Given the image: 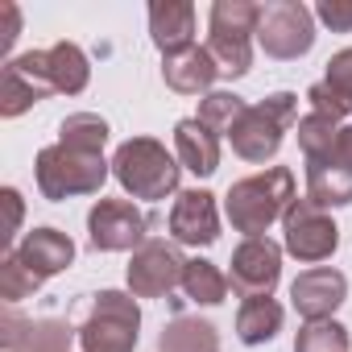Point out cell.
I'll return each mask as SVG.
<instances>
[{"instance_id": "cell-1", "label": "cell", "mask_w": 352, "mask_h": 352, "mask_svg": "<svg viewBox=\"0 0 352 352\" xmlns=\"http://www.w3.org/2000/svg\"><path fill=\"white\" fill-rule=\"evenodd\" d=\"M294 199H298L294 174L286 166H265L261 174H249V179L228 187L224 212H228V224L236 232H245V241H249V236H265V228L274 220H282Z\"/></svg>"}, {"instance_id": "cell-2", "label": "cell", "mask_w": 352, "mask_h": 352, "mask_svg": "<svg viewBox=\"0 0 352 352\" xmlns=\"http://www.w3.org/2000/svg\"><path fill=\"white\" fill-rule=\"evenodd\" d=\"M112 174L116 183L133 195V199H166L179 191V157H174L157 137H129L116 153H112Z\"/></svg>"}, {"instance_id": "cell-3", "label": "cell", "mask_w": 352, "mask_h": 352, "mask_svg": "<svg viewBox=\"0 0 352 352\" xmlns=\"http://www.w3.org/2000/svg\"><path fill=\"white\" fill-rule=\"evenodd\" d=\"M112 162H104V153H87V149H71L63 141L46 145L34 162V179L42 199L63 204L75 195H100V187L108 183Z\"/></svg>"}, {"instance_id": "cell-4", "label": "cell", "mask_w": 352, "mask_h": 352, "mask_svg": "<svg viewBox=\"0 0 352 352\" xmlns=\"http://www.w3.org/2000/svg\"><path fill=\"white\" fill-rule=\"evenodd\" d=\"M257 13L253 0H216L208 17V54L220 79H245L253 71V42H257Z\"/></svg>"}, {"instance_id": "cell-5", "label": "cell", "mask_w": 352, "mask_h": 352, "mask_svg": "<svg viewBox=\"0 0 352 352\" xmlns=\"http://www.w3.org/2000/svg\"><path fill=\"white\" fill-rule=\"evenodd\" d=\"M294 124H298V96L294 91H274V96L249 104L228 137H232V149L245 162L265 166L270 157H278V149H282V141Z\"/></svg>"}, {"instance_id": "cell-6", "label": "cell", "mask_w": 352, "mask_h": 352, "mask_svg": "<svg viewBox=\"0 0 352 352\" xmlns=\"http://www.w3.org/2000/svg\"><path fill=\"white\" fill-rule=\"evenodd\" d=\"M141 331V307L124 290H100L83 307L79 348L83 352H133Z\"/></svg>"}, {"instance_id": "cell-7", "label": "cell", "mask_w": 352, "mask_h": 352, "mask_svg": "<svg viewBox=\"0 0 352 352\" xmlns=\"http://www.w3.org/2000/svg\"><path fill=\"white\" fill-rule=\"evenodd\" d=\"M257 46L282 63L302 58L315 46V9L302 0H265L257 13Z\"/></svg>"}, {"instance_id": "cell-8", "label": "cell", "mask_w": 352, "mask_h": 352, "mask_svg": "<svg viewBox=\"0 0 352 352\" xmlns=\"http://www.w3.org/2000/svg\"><path fill=\"white\" fill-rule=\"evenodd\" d=\"M183 274H187V257L179 253L174 241H162V236H149L133 257H129V294L133 298H166L170 290L183 286Z\"/></svg>"}, {"instance_id": "cell-9", "label": "cell", "mask_w": 352, "mask_h": 352, "mask_svg": "<svg viewBox=\"0 0 352 352\" xmlns=\"http://www.w3.org/2000/svg\"><path fill=\"white\" fill-rule=\"evenodd\" d=\"M87 241L100 253H137L149 241V216L129 199H96L87 212Z\"/></svg>"}, {"instance_id": "cell-10", "label": "cell", "mask_w": 352, "mask_h": 352, "mask_svg": "<svg viewBox=\"0 0 352 352\" xmlns=\"http://www.w3.org/2000/svg\"><path fill=\"white\" fill-rule=\"evenodd\" d=\"M282 232H286L282 249H286L290 257L307 261V265L327 261V257L340 249V228H336V220H331L319 204H311V199H294V204L286 208Z\"/></svg>"}, {"instance_id": "cell-11", "label": "cell", "mask_w": 352, "mask_h": 352, "mask_svg": "<svg viewBox=\"0 0 352 352\" xmlns=\"http://www.w3.org/2000/svg\"><path fill=\"white\" fill-rule=\"evenodd\" d=\"M282 278V245L270 236H249L236 245L228 261V286L241 298H274V286Z\"/></svg>"}, {"instance_id": "cell-12", "label": "cell", "mask_w": 352, "mask_h": 352, "mask_svg": "<svg viewBox=\"0 0 352 352\" xmlns=\"http://www.w3.org/2000/svg\"><path fill=\"white\" fill-rule=\"evenodd\" d=\"M58 96L54 83H50V67H46V50H30L13 63H5L0 71V116H21L30 112L34 104Z\"/></svg>"}, {"instance_id": "cell-13", "label": "cell", "mask_w": 352, "mask_h": 352, "mask_svg": "<svg viewBox=\"0 0 352 352\" xmlns=\"http://www.w3.org/2000/svg\"><path fill=\"white\" fill-rule=\"evenodd\" d=\"M174 245H191V249H208L220 241V212H216V195L204 191V187H191V191H179L174 195V208H170V220H166Z\"/></svg>"}, {"instance_id": "cell-14", "label": "cell", "mask_w": 352, "mask_h": 352, "mask_svg": "<svg viewBox=\"0 0 352 352\" xmlns=\"http://www.w3.org/2000/svg\"><path fill=\"white\" fill-rule=\"evenodd\" d=\"M79 327L71 319H25L13 307L0 315V344L5 352H71Z\"/></svg>"}, {"instance_id": "cell-15", "label": "cell", "mask_w": 352, "mask_h": 352, "mask_svg": "<svg viewBox=\"0 0 352 352\" xmlns=\"http://www.w3.org/2000/svg\"><path fill=\"white\" fill-rule=\"evenodd\" d=\"M348 298V278L331 265H315V270H302L294 282H290V302L294 311L315 323V319H331V311Z\"/></svg>"}, {"instance_id": "cell-16", "label": "cell", "mask_w": 352, "mask_h": 352, "mask_svg": "<svg viewBox=\"0 0 352 352\" xmlns=\"http://www.w3.org/2000/svg\"><path fill=\"white\" fill-rule=\"evenodd\" d=\"M149 38L162 58L183 54L195 46V5L187 0H153L149 5Z\"/></svg>"}, {"instance_id": "cell-17", "label": "cell", "mask_w": 352, "mask_h": 352, "mask_svg": "<svg viewBox=\"0 0 352 352\" xmlns=\"http://www.w3.org/2000/svg\"><path fill=\"white\" fill-rule=\"evenodd\" d=\"M174 157H179L183 170L208 179V174L220 170V137L199 116H187V120L174 124Z\"/></svg>"}, {"instance_id": "cell-18", "label": "cell", "mask_w": 352, "mask_h": 352, "mask_svg": "<svg viewBox=\"0 0 352 352\" xmlns=\"http://www.w3.org/2000/svg\"><path fill=\"white\" fill-rule=\"evenodd\" d=\"M13 253L46 282V278L63 274V270L75 261V241H71L67 232H58V228H34V232H25V241H21Z\"/></svg>"}, {"instance_id": "cell-19", "label": "cell", "mask_w": 352, "mask_h": 352, "mask_svg": "<svg viewBox=\"0 0 352 352\" xmlns=\"http://www.w3.org/2000/svg\"><path fill=\"white\" fill-rule=\"evenodd\" d=\"M162 79H166L170 91H179V96H208L212 83L220 79V71H216L208 46H191L183 54L162 58Z\"/></svg>"}, {"instance_id": "cell-20", "label": "cell", "mask_w": 352, "mask_h": 352, "mask_svg": "<svg viewBox=\"0 0 352 352\" xmlns=\"http://www.w3.org/2000/svg\"><path fill=\"white\" fill-rule=\"evenodd\" d=\"M307 199L327 208H344L352 204V170L340 166L331 153L323 157H307Z\"/></svg>"}, {"instance_id": "cell-21", "label": "cell", "mask_w": 352, "mask_h": 352, "mask_svg": "<svg viewBox=\"0 0 352 352\" xmlns=\"http://www.w3.org/2000/svg\"><path fill=\"white\" fill-rule=\"evenodd\" d=\"M157 352H220V331L199 315H174L157 336Z\"/></svg>"}, {"instance_id": "cell-22", "label": "cell", "mask_w": 352, "mask_h": 352, "mask_svg": "<svg viewBox=\"0 0 352 352\" xmlns=\"http://www.w3.org/2000/svg\"><path fill=\"white\" fill-rule=\"evenodd\" d=\"M46 67H50V83L58 96H79L91 79V63L75 42H54L46 50Z\"/></svg>"}, {"instance_id": "cell-23", "label": "cell", "mask_w": 352, "mask_h": 352, "mask_svg": "<svg viewBox=\"0 0 352 352\" xmlns=\"http://www.w3.org/2000/svg\"><path fill=\"white\" fill-rule=\"evenodd\" d=\"M278 331H282V307L274 298H245L241 302V311H236V336H241V344L257 348V344H270Z\"/></svg>"}, {"instance_id": "cell-24", "label": "cell", "mask_w": 352, "mask_h": 352, "mask_svg": "<svg viewBox=\"0 0 352 352\" xmlns=\"http://www.w3.org/2000/svg\"><path fill=\"white\" fill-rule=\"evenodd\" d=\"M183 294L199 307H220L228 298V278L220 274L216 261L208 257H191L187 261V274H183Z\"/></svg>"}, {"instance_id": "cell-25", "label": "cell", "mask_w": 352, "mask_h": 352, "mask_svg": "<svg viewBox=\"0 0 352 352\" xmlns=\"http://www.w3.org/2000/svg\"><path fill=\"white\" fill-rule=\"evenodd\" d=\"M58 141L71 149H87V153H104L108 145V120L96 112H71L58 124Z\"/></svg>"}, {"instance_id": "cell-26", "label": "cell", "mask_w": 352, "mask_h": 352, "mask_svg": "<svg viewBox=\"0 0 352 352\" xmlns=\"http://www.w3.org/2000/svg\"><path fill=\"white\" fill-rule=\"evenodd\" d=\"M38 286H42V278L9 249L5 257H0V298H5L9 307L13 302H21V298H34L38 294Z\"/></svg>"}, {"instance_id": "cell-27", "label": "cell", "mask_w": 352, "mask_h": 352, "mask_svg": "<svg viewBox=\"0 0 352 352\" xmlns=\"http://www.w3.org/2000/svg\"><path fill=\"white\" fill-rule=\"evenodd\" d=\"M294 352H348V327L336 319L302 323L294 336Z\"/></svg>"}, {"instance_id": "cell-28", "label": "cell", "mask_w": 352, "mask_h": 352, "mask_svg": "<svg viewBox=\"0 0 352 352\" xmlns=\"http://www.w3.org/2000/svg\"><path fill=\"white\" fill-rule=\"evenodd\" d=\"M245 108H249V104H245L236 91H208V96L199 100V120L220 137V133H232V124L241 120Z\"/></svg>"}, {"instance_id": "cell-29", "label": "cell", "mask_w": 352, "mask_h": 352, "mask_svg": "<svg viewBox=\"0 0 352 352\" xmlns=\"http://www.w3.org/2000/svg\"><path fill=\"white\" fill-rule=\"evenodd\" d=\"M294 133H298V149H302V157H323V153L336 145L340 120H331V116H319V112H307V116H298Z\"/></svg>"}, {"instance_id": "cell-30", "label": "cell", "mask_w": 352, "mask_h": 352, "mask_svg": "<svg viewBox=\"0 0 352 352\" xmlns=\"http://www.w3.org/2000/svg\"><path fill=\"white\" fill-rule=\"evenodd\" d=\"M323 83H327L340 100L352 104V46H344V50H336V54L327 58V75H323Z\"/></svg>"}, {"instance_id": "cell-31", "label": "cell", "mask_w": 352, "mask_h": 352, "mask_svg": "<svg viewBox=\"0 0 352 352\" xmlns=\"http://www.w3.org/2000/svg\"><path fill=\"white\" fill-rule=\"evenodd\" d=\"M307 104H311V112H319V116H331V120H344L348 112H352V104L348 100H340L323 79L319 83H311L307 87Z\"/></svg>"}, {"instance_id": "cell-32", "label": "cell", "mask_w": 352, "mask_h": 352, "mask_svg": "<svg viewBox=\"0 0 352 352\" xmlns=\"http://www.w3.org/2000/svg\"><path fill=\"white\" fill-rule=\"evenodd\" d=\"M315 17L331 34H352V0H323V5H315Z\"/></svg>"}, {"instance_id": "cell-33", "label": "cell", "mask_w": 352, "mask_h": 352, "mask_svg": "<svg viewBox=\"0 0 352 352\" xmlns=\"http://www.w3.org/2000/svg\"><path fill=\"white\" fill-rule=\"evenodd\" d=\"M0 199H5V208H9V224H5V232H0V236H5V245L13 249V236L21 232L25 204H21V191H17V187H5V191H0Z\"/></svg>"}, {"instance_id": "cell-34", "label": "cell", "mask_w": 352, "mask_h": 352, "mask_svg": "<svg viewBox=\"0 0 352 352\" xmlns=\"http://www.w3.org/2000/svg\"><path fill=\"white\" fill-rule=\"evenodd\" d=\"M0 17H5V30H0V50L9 54V46L17 42V30H21V13H17V5H0Z\"/></svg>"}, {"instance_id": "cell-35", "label": "cell", "mask_w": 352, "mask_h": 352, "mask_svg": "<svg viewBox=\"0 0 352 352\" xmlns=\"http://www.w3.org/2000/svg\"><path fill=\"white\" fill-rule=\"evenodd\" d=\"M327 153H331V157H336L340 166H348V170H352V124L336 133V145H331Z\"/></svg>"}]
</instances>
